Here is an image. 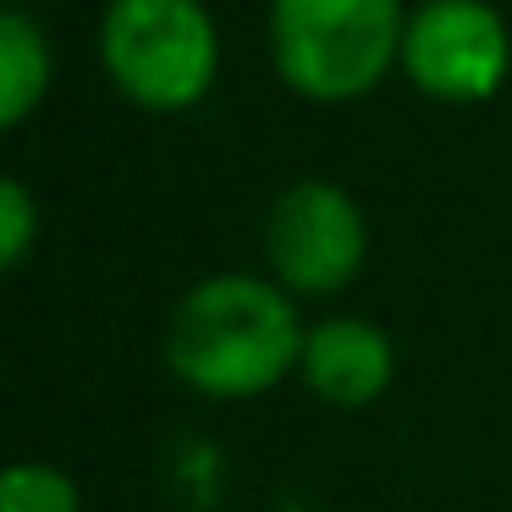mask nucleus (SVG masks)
Returning <instances> with one entry per match:
<instances>
[{
  "instance_id": "nucleus-1",
  "label": "nucleus",
  "mask_w": 512,
  "mask_h": 512,
  "mask_svg": "<svg viewBox=\"0 0 512 512\" xmlns=\"http://www.w3.org/2000/svg\"><path fill=\"white\" fill-rule=\"evenodd\" d=\"M303 342L309 331L287 287L226 270L177 298L166 320V369L199 397L243 402L281 386L303 364Z\"/></svg>"
},
{
  "instance_id": "nucleus-2",
  "label": "nucleus",
  "mask_w": 512,
  "mask_h": 512,
  "mask_svg": "<svg viewBox=\"0 0 512 512\" xmlns=\"http://www.w3.org/2000/svg\"><path fill=\"white\" fill-rule=\"evenodd\" d=\"M402 0H270V67L314 105L369 94L402 61Z\"/></svg>"
},
{
  "instance_id": "nucleus-3",
  "label": "nucleus",
  "mask_w": 512,
  "mask_h": 512,
  "mask_svg": "<svg viewBox=\"0 0 512 512\" xmlns=\"http://www.w3.org/2000/svg\"><path fill=\"white\" fill-rule=\"evenodd\" d=\"M100 61L122 100L171 116L210 94L221 34L204 0H111L100 17Z\"/></svg>"
},
{
  "instance_id": "nucleus-4",
  "label": "nucleus",
  "mask_w": 512,
  "mask_h": 512,
  "mask_svg": "<svg viewBox=\"0 0 512 512\" xmlns=\"http://www.w3.org/2000/svg\"><path fill=\"white\" fill-rule=\"evenodd\" d=\"M259 237H265L270 281L287 287L292 298H331V292L353 287L369 254V226L358 199L320 177L281 188L265 210Z\"/></svg>"
},
{
  "instance_id": "nucleus-5",
  "label": "nucleus",
  "mask_w": 512,
  "mask_h": 512,
  "mask_svg": "<svg viewBox=\"0 0 512 512\" xmlns=\"http://www.w3.org/2000/svg\"><path fill=\"white\" fill-rule=\"evenodd\" d=\"M512 67V39L496 6L485 0H424L408 12L402 72L419 94L441 105H474L501 89Z\"/></svg>"
},
{
  "instance_id": "nucleus-6",
  "label": "nucleus",
  "mask_w": 512,
  "mask_h": 512,
  "mask_svg": "<svg viewBox=\"0 0 512 512\" xmlns=\"http://www.w3.org/2000/svg\"><path fill=\"white\" fill-rule=\"evenodd\" d=\"M298 375L325 408H369L386 397L391 375H397V347L375 320L331 314V320L309 325Z\"/></svg>"
},
{
  "instance_id": "nucleus-7",
  "label": "nucleus",
  "mask_w": 512,
  "mask_h": 512,
  "mask_svg": "<svg viewBox=\"0 0 512 512\" xmlns=\"http://www.w3.org/2000/svg\"><path fill=\"white\" fill-rule=\"evenodd\" d=\"M50 39L45 23L28 17L23 6L0 12V127H23L34 105L50 89Z\"/></svg>"
},
{
  "instance_id": "nucleus-8",
  "label": "nucleus",
  "mask_w": 512,
  "mask_h": 512,
  "mask_svg": "<svg viewBox=\"0 0 512 512\" xmlns=\"http://www.w3.org/2000/svg\"><path fill=\"white\" fill-rule=\"evenodd\" d=\"M0 512H83V496L56 463L23 457L0 479Z\"/></svg>"
},
{
  "instance_id": "nucleus-9",
  "label": "nucleus",
  "mask_w": 512,
  "mask_h": 512,
  "mask_svg": "<svg viewBox=\"0 0 512 512\" xmlns=\"http://www.w3.org/2000/svg\"><path fill=\"white\" fill-rule=\"evenodd\" d=\"M34 237H39L34 193H28L23 177H6L0 182V265L17 270L28 259V248H34Z\"/></svg>"
}]
</instances>
